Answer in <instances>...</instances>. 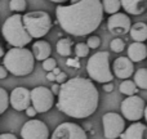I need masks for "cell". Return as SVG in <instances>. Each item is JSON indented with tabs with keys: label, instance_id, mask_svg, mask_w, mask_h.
Masks as SVG:
<instances>
[{
	"label": "cell",
	"instance_id": "37",
	"mask_svg": "<svg viewBox=\"0 0 147 139\" xmlns=\"http://www.w3.org/2000/svg\"><path fill=\"white\" fill-rule=\"evenodd\" d=\"M49 1H53V3H57V4H63V3L69 1V0H49Z\"/></svg>",
	"mask_w": 147,
	"mask_h": 139
},
{
	"label": "cell",
	"instance_id": "24",
	"mask_svg": "<svg viewBox=\"0 0 147 139\" xmlns=\"http://www.w3.org/2000/svg\"><path fill=\"white\" fill-rule=\"evenodd\" d=\"M10 104V95L4 88H0V115H3L8 109Z\"/></svg>",
	"mask_w": 147,
	"mask_h": 139
},
{
	"label": "cell",
	"instance_id": "12",
	"mask_svg": "<svg viewBox=\"0 0 147 139\" xmlns=\"http://www.w3.org/2000/svg\"><path fill=\"white\" fill-rule=\"evenodd\" d=\"M132 21H130L129 15L125 13H115L111 14L107 19V28L112 35H125V34L130 32L132 28Z\"/></svg>",
	"mask_w": 147,
	"mask_h": 139
},
{
	"label": "cell",
	"instance_id": "16",
	"mask_svg": "<svg viewBox=\"0 0 147 139\" xmlns=\"http://www.w3.org/2000/svg\"><path fill=\"white\" fill-rule=\"evenodd\" d=\"M121 5L128 14L141 15L147 9V0H121Z\"/></svg>",
	"mask_w": 147,
	"mask_h": 139
},
{
	"label": "cell",
	"instance_id": "14",
	"mask_svg": "<svg viewBox=\"0 0 147 139\" xmlns=\"http://www.w3.org/2000/svg\"><path fill=\"white\" fill-rule=\"evenodd\" d=\"M134 62L129 57H119L114 61V73L117 79L127 80L134 73Z\"/></svg>",
	"mask_w": 147,
	"mask_h": 139
},
{
	"label": "cell",
	"instance_id": "34",
	"mask_svg": "<svg viewBox=\"0 0 147 139\" xmlns=\"http://www.w3.org/2000/svg\"><path fill=\"white\" fill-rule=\"evenodd\" d=\"M52 91H53V94L54 95H58L59 94V90H61V84H52Z\"/></svg>",
	"mask_w": 147,
	"mask_h": 139
},
{
	"label": "cell",
	"instance_id": "40",
	"mask_svg": "<svg viewBox=\"0 0 147 139\" xmlns=\"http://www.w3.org/2000/svg\"><path fill=\"white\" fill-rule=\"evenodd\" d=\"M145 119H146V121H147V104H146V111H145Z\"/></svg>",
	"mask_w": 147,
	"mask_h": 139
},
{
	"label": "cell",
	"instance_id": "6",
	"mask_svg": "<svg viewBox=\"0 0 147 139\" xmlns=\"http://www.w3.org/2000/svg\"><path fill=\"white\" fill-rule=\"evenodd\" d=\"M23 23L34 39H41L52 30V18L44 10H34L23 14Z\"/></svg>",
	"mask_w": 147,
	"mask_h": 139
},
{
	"label": "cell",
	"instance_id": "21",
	"mask_svg": "<svg viewBox=\"0 0 147 139\" xmlns=\"http://www.w3.org/2000/svg\"><path fill=\"white\" fill-rule=\"evenodd\" d=\"M138 86L137 84L134 83L133 80H124L121 84L119 85V90L121 94H125L127 97L130 95H136L138 93Z\"/></svg>",
	"mask_w": 147,
	"mask_h": 139
},
{
	"label": "cell",
	"instance_id": "10",
	"mask_svg": "<svg viewBox=\"0 0 147 139\" xmlns=\"http://www.w3.org/2000/svg\"><path fill=\"white\" fill-rule=\"evenodd\" d=\"M22 139H49V129L41 120L31 119L21 129Z\"/></svg>",
	"mask_w": 147,
	"mask_h": 139
},
{
	"label": "cell",
	"instance_id": "35",
	"mask_svg": "<svg viewBox=\"0 0 147 139\" xmlns=\"http://www.w3.org/2000/svg\"><path fill=\"white\" fill-rule=\"evenodd\" d=\"M0 139H18V138L14 134H12V133H3L0 135Z\"/></svg>",
	"mask_w": 147,
	"mask_h": 139
},
{
	"label": "cell",
	"instance_id": "17",
	"mask_svg": "<svg viewBox=\"0 0 147 139\" xmlns=\"http://www.w3.org/2000/svg\"><path fill=\"white\" fill-rule=\"evenodd\" d=\"M32 53L36 61H45L47 58L51 57L52 46L48 41L45 40H38L32 44Z\"/></svg>",
	"mask_w": 147,
	"mask_h": 139
},
{
	"label": "cell",
	"instance_id": "2",
	"mask_svg": "<svg viewBox=\"0 0 147 139\" xmlns=\"http://www.w3.org/2000/svg\"><path fill=\"white\" fill-rule=\"evenodd\" d=\"M103 12L101 0H70L69 5H57L56 17L65 32L86 36L99 27Z\"/></svg>",
	"mask_w": 147,
	"mask_h": 139
},
{
	"label": "cell",
	"instance_id": "19",
	"mask_svg": "<svg viewBox=\"0 0 147 139\" xmlns=\"http://www.w3.org/2000/svg\"><path fill=\"white\" fill-rule=\"evenodd\" d=\"M130 38L138 43H145L147 40V25L145 22H136L130 28Z\"/></svg>",
	"mask_w": 147,
	"mask_h": 139
},
{
	"label": "cell",
	"instance_id": "39",
	"mask_svg": "<svg viewBox=\"0 0 147 139\" xmlns=\"http://www.w3.org/2000/svg\"><path fill=\"white\" fill-rule=\"evenodd\" d=\"M61 72H62V71H61V70H59V68H58V67H56V68H54V70H53V73H54V75H59V73H61Z\"/></svg>",
	"mask_w": 147,
	"mask_h": 139
},
{
	"label": "cell",
	"instance_id": "33",
	"mask_svg": "<svg viewBox=\"0 0 147 139\" xmlns=\"http://www.w3.org/2000/svg\"><path fill=\"white\" fill-rule=\"evenodd\" d=\"M8 72H9V71L7 70V67H5L4 64H1V66H0V79L4 80V79L8 76Z\"/></svg>",
	"mask_w": 147,
	"mask_h": 139
},
{
	"label": "cell",
	"instance_id": "20",
	"mask_svg": "<svg viewBox=\"0 0 147 139\" xmlns=\"http://www.w3.org/2000/svg\"><path fill=\"white\" fill-rule=\"evenodd\" d=\"M57 53L61 57H70L72 53V40L69 38H62L57 41Z\"/></svg>",
	"mask_w": 147,
	"mask_h": 139
},
{
	"label": "cell",
	"instance_id": "8",
	"mask_svg": "<svg viewBox=\"0 0 147 139\" xmlns=\"http://www.w3.org/2000/svg\"><path fill=\"white\" fill-rule=\"evenodd\" d=\"M103 135L106 139H117L125 132L124 116L116 112H107L102 116Z\"/></svg>",
	"mask_w": 147,
	"mask_h": 139
},
{
	"label": "cell",
	"instance_id": "5",
	"mask_svg": "<svg viewBox=\"0 0 147 139\" xmlns=\"http://www.w3.org/2000/svg\"><path fill=\"white\" fill-rule=\"evenodd\" d=\"M86 72L92 80L101 84L112 81L114 73L110 68V53L109 52H97L89 57L86 62Z\"/></svg>",
	"mask_w": 147,
	"mask_h": 139
},
{
	"label": "cell",
	"instance_id": "22",
	"mask_svg": "<svg viewBox=\"0 0 147 139\" xmlns=\"http://www.w3.org/2000/svg\"><path fill=\"white\" fill-rule=\"evenodd\" d=\"M103 4V10L107 14H115V13H119L121 5V0H103L102 1Z\"/></svg>",
	"mask_w": 147,
	"mask_h": 139
},
{
	"label": "cell",
	"instance_id": "32",
	"mask_svg": "<svg viewBox=\"0 0 147 139\" xmlns=\"http://www.w3.org/2000/svg\"><path fill=\"white\" fill-rule=\"evenodd\" d=\"M103 90L106 91V93H111V91L114 90V83H112V81H110V83L103 84Z\"/></svg>",
	"mask_w": 147,
	"mask_h": 139
},
{
	"label": "cell",
	"instance_id": "18",
	"mask_svg": "<svg viewBox=\"0 0 147 139\" xmlns=\"http://www.w3.org/2000/svg\"><path fill=\"white\" fill-rule=\"evenodd\" d=\"M128 57L133 62H141L145 58H147V46L145 45V43L133 41L128 46Z\"/></svg>",
	"mask_w": 147,
	"mask_h": 139
},
{
	"label": "cell",
	"instance_id": "1",
	"mask_svg": "<svg viewBox=\"0 0 147 139\" xmlns=\"http://www.w3.org/2000/svg\"><path fill=\"white\" fill-rule=\"evenodd\" d=\"M57 109L72 119H86L98 108L99 93L92 79L72 77L61 84Z\"/></svg>",
	"mask_w": 147,
	"mask_h": 139
},
{
	"label": "cell",
	"instance_id": "25",
	"mask_svg": "<svg viewBox=\"0 0 147 139\" xmlns=\"http://www.w3.org/2000/svg\"><path fill=\"white\" fill-rule=\"evenodd\" d=\"M27 8V1L26 0H10L9 1V9L16 13H22Z\"/></svg>",
	"mask_w": 147,
	"mask_h": 139
},
{
	"label": "cell",
	"instance_id": "3",
	"mask_svg": "<svg viewBox=\"0 0 147 139\" xmlns=\"http://www.w3.org/2000/svg\"><path fill=\"white\" fill-rule=\"evenodd\" d=\"M35 57L27 48H16L7 52L3 58V64L14 76H27L35 68Z\"/></svg>",
	"mask_w": 147,
	"mask_h": 139
},
{
	"label": "cell",
	"instance_id": "23",
	"mask_svg": "<svg viewBox=\"0 0 147 139\" xmlns=\"http://www.w3.org/2000/svg\"><path fill=\"white\" fill-rule=\"evenodd\" d=\"M134 83L142 90H147V68H138L134 72Z\"/></svg>",
	"mask_w": 147,
	"mask_h": 139
},
{
	"label": "cell",
	"instance_id": "15",
	"mask_svg": "<svg viewBox=\"0 0 147 139\" xmlns=\"http://www.w3.org/2000/svg\"><path fill=\"white\" fill-rule=\"evenodd\" d=\"M121 139H147V125L140 121H134L125 129Z\"/></svg>",
	"mask_w": 147,
	"mask_h": 139
},
{
	"label": "cell",
	"instance_id": "4",
	"mask_svg": "<svg viewBox=\"0 0 147 139\" xmlns=\"http://www.w3.org/2000/svg\"><path fill=\"white\" fill-rule=\"evenodd\" d=\"M3 36L9 45L16 48H25L34 39L23 23V15L18 13L5 19L3 25Z\"/></svg>",
	"mask_w": 147,
	"mask_h": 139
},
{
	"label": "cell",
	"instance_id": "36",
	"mask_svg": "<svg viewBox=\"0 0 147 139\" xmlns=\"http://www.w3.org/2000/svg\"><path fill=\"white\" fill-rule=\"evenodd\" d=\"M56 77H57V75H54L53 73V71H51V72H48L47 73V80L48 81H56Z\"/></svg>",
	"mask_w": 147,
	"mask_h": 139
},
{
	"label": "cell",
	"instance_id": "38",
	"mask_svg": "<svg viewBox=\"0 0 147 139\" xmlns=\"http://www.w3.org/2000/svg\"><path fill=\"white\" fill-rule=\"evenodd\" d=\"M5 52H4V48H3V46H0V57H1V58H4V56H5Z\"/></svg>",
	"mask_w": 147,
	"mask_h": 139
},
{
	"label": "cell",
	"instance_id": "27",
	"mask_svg": "<svg viewBox=\"0 0 147 139\" xmlns=\"http://www.w3.org/2000/svg\"><path fill=\"white\" fill-rule=\"evenodd\" d=\"M125 48V43L123 39L120 38H116V39H112L111 43H110V49H111L112 52H115V53H120V52H123Z\"/></svg>",
	"mask_w": 147,
	"mask_h": 139
},
{
	"label": "cell",
	"instance_id": "11",
	"mask_svg": "<svg viewBox=\"0 0 147 139\" xmlns=\"http://www.w3.org/2000/svg\"><path fill=\"white\" fill-rule=\"evenodd\" d=\"M51 139H88L85 130L75 122H62L54 129Z\"/></svg>",
	"mask_w": 147,
	"mask_h": 139
},
{
	"label": "cell",
	"instance_id": "7",
	"mask_svg": "<svg viewBox=\"0 0 147 139\" xmlns=\"http://www.w3.org/2000/svg\"><path fill=\"white\" fill-rule=\"evenodd\" d=\"M120 111L125 120L129 121H140L145 116L146 104L145 101L140 95H130L127 97L120 104Z\"/></svg>",
	"mask_w": 147,
	"mask_h": 139
},
{
	"label": "cell",
	"instance_id": "29",
	"mask_svg": "<svg viewBox=\"0 0 147 139\" xmlns=\"http://www.w3.org/2000/svg\"><path fill=\"white\" fill-rule=\"evenodd\" d=\"M86 44L89 45L90 49H97V48H99V45H101V38L97 35H92L88 38Z\"/></svg>",
	"mask_w": 147,
	"mask_h": 139
},
{
	"label": "cell",
	"instance_id": "30",
	"mask_svg": "<svg viewBox=\"0 0 147 139\" xmlns=\"http://www.w3.org/2000/svg\"><path fill=\"white\" fill-rule=\"evenodd\" d=\"M67 80H69V77H67V73L63 72V71H62L59 75H57V77H56V81L58 84H63V83H66Z\"/></svg>",
	"mask_w": 147,
	"mask_h": 139
},
{
	"label": "cell",
	"instance_id": "26",
	"mask_svg": "<svg viewBox=\"0 0 147 139\" xmlns=\"http://www.w3.org/2000/svg\"><path fill=\"white\" fill-rule=\"evenodd\" d=\"M75 54L76 57H79V58H84V57H88L89 56V50H90V48H89V45L86 43H78L75 45Z\"/></svg>",
	"mask_w": 147,
	"mask_h": 139
},
{
	"label": "cell",
	"instance_id": "31",
	"mask_svg": "<svg viewBox=\"0 0 147 139\" xmlns=\"http://www.w3.org/2000/svg\"><path fill=\"white\" fill-rule=\"evenodd\" d=\"M36 113H38V111L35 109L34 106H30L27 109H26V115H27L28 117H31V119H34V117L36 116Z\"/></svg>",
	"mask_w": 147,
	"mask_h": 139
},
{
	"label": "cell",
	"instance_id": "9",
	"mask_svg": "<svg viewBox=\"0 0 147 139\" xmlns=\"http://www.w3.org/2000/svg\"><path fill=\"white\" fill-rule=\"evenodd\" d=\"M31 99L32 106L38 111V113H45L53 107L54 94L52 89L47 86H36L31 90Z\"/></svg>",
	"mask_w": 147,
	"mask_h": 139
},
{
	"label": "cell",
	"instance_id": "13",
	"mask_svg": "<svg viewBox=\"0 0 147 139\" xmlns=\"http://www.w3.org/2000/svg\"><path fill=\"white\" fill-rule=\"evenodd\" d=\"M32 104L31 90L25 86H17L10 93V106L16 111H26Z\"/></svg>",
	"mask_w": 147,
	"mask_h": 139
},
{
	"label": "cell",
	"instance_id": "28",
	"mask_svg": "<svg viewBox=\"0 0 147 139\" xmlns=\"http://www.w3.org/2000/svg\"><path fill=\"white\" fill-rule=\"evenodd\" d=\"M57 67V61L53 57H49L45 61H43V70H45L47 72H51Z\"/></svg>",
	"mask_w": 147,
	"mask_h": 139
}]
</instances>
